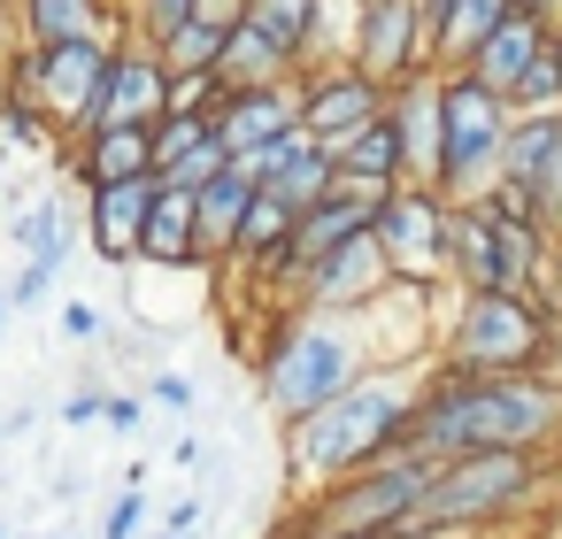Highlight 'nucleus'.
<instances>
[{
	"instance_id": "f257e3e1",
	"label": "nucleus",
	"mask_w": 562,
	"mask_h": 539,
	"mask_svg": "<svg viewBox=\"0 0 562 539\" xmlns=\"http://www.w3.org/2000/svg\"><path fill=\"white\" fill-rule=\"evenodd\" d=\"M408 447L424 454H562V385L539 370H431Z\"/></svg>"
},
{
	"instance_id": "f03ea898",
	"label": "nucleus",
	"mask_w": 562,
	"mask_h": 539,
	"mask_svg": "<svg viewBox=\"0 0 562 539\" xmlns=\"http://www.w3.org/2000/svg\"><path fill=\"white\" fill-rule=\"evenodd\" d=\"M424 378H431V362H378L339 401H324L316 416L285 424V470H293V485L316 493L331 478H355V470L401 454L408 424H416V401H424Z\"/></svg>"
},
{
	"instance_id": "7ed1b4c3",
	"label": "nucleus",
	"mask_w": 562,
	"mask_h": 539,
	"mask_svg": "<svg viewBox=\"0 0 562 539\" xmlns=\"http://www.w3.org/2000/svg\"><path fill=\"white\" fill-rule=\"evenodd\" d=\"M362 370H378V347H370V332H362L355 308H301L293 301L285 316H270L262 355H255V385H262V408L278 424L316 416Z\"/></svg>"
},
{
	"instance_id": "20e7f679",
	"label": "nucleus",
	"mask_w": 562,
	"mask_h": 539,
	"mask_svg": "<svg viewBox=\"0 0 562 539\" xmlns=\"http://www.w3.org/2000/svg\"><path fill=\"white\" fill-rule=\"evenodd\" d=\"M554 478V454H447L431 493H424V516L408 524V539H470V531H493L524 508H539Z\"/></svg>"
},
{
	"instance_id": "39448f33",
	"label": "nucleus",
	"mask_w": 562,
	"mask_h": 539,
	"mask_svg": "<svg viewBox=\"0 0 562 539\" xmlns=\"http://www.w3.org/2000/svg\"><path fill=\"white\" fill-rule=\"evenodd\" d=\"M547 293H462L431 332V370H539L554 339Z\"/></svg>"
},
{
	"instance_id": "423d86ee",
	"label": "nucleus",
	"mask_w": 562,
	"mask_h": 539,
	"mask_svg": "<svg viewBox=\"0 0 562 539\" xmlns=\"http://www.w3.org/2000/svg\"><path fill=\"white\" fill-rule=\"evenodd\" d=\"M431 478H439V454L401 447V454H385V462H370V470H355V478L316 485V493L301 501V516H293V531H285V539H331V531H408V524L424 516Z\"/></svg>"
},
{
	"instance_id": "0eeeda50",
	"label": "nucleus",
	"mask_w": 562,
	"mask_h": 539,
	"mask_svg": "<svg viewBox=\"0 0 562 539\" xmlns=\"http://www.w3.org/2000/svg\"><path fill=\"white\" fill-rule=\"evenodd\" d=\"M508 132H516V109L493 86H477L470 70H439V193L454 209L493 201Z\"/></svg>"
},
{
	"instance_id": "6e6552de",
	"label": "nucleus",
	"mask_w": 562,
	"mask_h": 539,
	"mask_svg": "<svg viewBox=\"0 0 562 539\" xmlns=\"http://www.w3.org/2000/svg\"><path fill=\"white\" fill-rule=\"evenodd\" d=\"M554 232L501 201H462L454 209V247H447V285L462 293H539Z\"/></svg>"
},
{
	"instance_id": "1a4fd4ad",
	"label": "nucleus",
	"mask_w": 562,
	"mask_h": 539,
	"mask_svg": "<svg viewBox=\"0 0 562 539\" xmlns=\"http://www.w3.org/2000/svg\"><path fill=\"white\" fill-rule=\"evenodd\" d=\"M109 47H116V40H47V47L16 40V47H9V93L40 101L63 139H86V132L101 124Z\"/></svg>"
},
{
	"instance_id": "9d476101",
	"label": "nucleus",
	"mask_w": 562,
	"mask_h": 539,
	"mask_svg": "<svg viewBox=\"0 0 562 539\" xmlns=\"http://www.w3.org/2000/svg\"><path fill=\"white\" fill-rule=\"evenodd\" d=\"M378 255L393 278H416V285H439L447 278V247H454V201L439 186H393L378 201Z\"/></svg>"
},
{
	"instance_id": "9b49d317",
	"label": "nucleus",
	"mask_w": 562,
	"mask_h": 539,
	"mask_svg": "<svg viewBox=\"0 0 562 539\" xmlns=\"http://www.w3.org/2000/svg\"><path fill=\"white\" fill-rule=\"evenodd\" d=\"M493 201H501V209H516V216H531L539 232H562V109L516 116Z\"/></svg>"
},
{
	"instance_id": "f8f14e48",
	"label": "nucleus",
	"mask_w": 562,
	"mask_h": 539,
	"mask_svg": "<svg viewBox=\"0 0 562 539\" xmlns=\"http://www.w3.org/2000/svg\"><path fill=\"white\" fill-rule=\"evenodd\" d=\"M355 70H370L378 86H408L431 70V24L424 0H362L355 24Z\"/></svg>"
},
{
	"instance_id": "ddd939ff",
	"label": "nucleus",
	"mask_w": 562,
	"mask_h": 539,
	"mask_svg": "<svg viewBox=\"0 0 562 539\" xmlns=\"http://www.w3.org/2000/svg\"><path fill=\"white\" fill-rule=\"evenodd\" d=\"M293 101H301V132L324 139V147H339L347 132H362L370 116H385L393 86H378V78L355 70V63H331V70H301V78H293Z\"/></svg>"
},
{
	"instance_id": "4468645a",
	"label": "nucleus",
	"mask_w": 562,
	"mask_h": 539,
	"mask_svg": "<svg viewBox=\"0 0 562 539\" xmlns=\"http://www.w3.org/2000/svg\"><path fill=\"white\" fill-rule=\"evenodd\" d=\"M170 116V70H162V55L139 40V32H124L116 47H109V78H101V124H162ZM93 124V132H101Z\"/></svg>"
},
{
	"instance_id": "2eb2a0df",
	"label": "nucleus",
	"mask_w": 562,
	"mask_h": 539,
	"mask_svg": "<svg viewBox=\"0 0 562 539\" xmlns=\"http://www.w3.org/2000/svg\"><path fill=\"white\" fill-rule=\"evenodd\" d=\"M162 201V178H124V186H86V239H93V262L109 270H132L139 262V232Z\"/></svg>"
},
{
	"instance_id": "dca6fc26",
	"label": "nucleus",
	"mask_w": 562,
	"mask_h": 539,
	"mask_svg": "<svg viewBox=\"0 0 562 539\" xmlns=\"http://www.w3.org/2000/svg\"><path fill=\"white\" fill-rule=\"evenodd\" d=\"M385 285H393V270H385V255H378V232H362V239H347L339 255L293 270L285 293H293L301 308H362V301H378Z\"/></svg>"
},
{
	"instance_id": "f3484780",
	"label": "nucleus",
	"mask_w": 562,
	"mask_h": 539,
	"mask_svg": "<svg viewBox=\"0 0 562 539\" xmlns=\"http://www.w3.org/2000/svg\"><path fill=\"white\" fill-rule=\"evenodd\" d=\"M293 132H301L293 86H239V93H224V109H216V139H224L232 162H255V155H270L278 139H293Z\"/></svg>"
},
{
	"instance_id": "a211bd4d",
	"label": "nucleus",
	"mask_w": 562,
	"mask_h": 539,
	"mask_svg": "<svg viewBox=\"0 0 562 539\" xmlns=\"http://www.w3.org/2000/svg\"><path fill=\"white\" fill-rule=\"evenodd\" d=\"M270 201H285L293 216H308L324 193H331V178H339V162H331V147L324 139H308V132H293V139H278L270 155H255V162H239Z\"/></svg>"
},
{
	"instance_id": "6ab92c4d",
	"label": "nucleus",
	"mask_w": 562,
	"mask_h": 539,
	"mask_svg": "<svg viewBox=\"0 0 562 539\" xmlns=\"http://www.w3.org/2000/svg\"><path fill=\"white\" fill-rule=\"evenodd\" d=\"M224 162L232 155L216 139V116H162L155 124V178H162V193H201Z\"/></svg>"
},
{
	"instance_id": "aec40b11",
	"label": "nucleus",
	"mask_w": 562,
	"mask_h": 539,
	"mask_svg": "<svg viewBox=\"0 0 562 539\" xmlns=\"http://www.w3.org/2000/svg\"><path fill=\"white\" fill-rule=\"evenodd\" d=\"M547 47H554V24H547V16H524V9H508V16H501V32H493L462 70L508 101V93L524 86V70H539V63H547Z\"/></svg>"
},
{
	"instance_id": "412c9836",
	"label": "nucleus",
	"mask_w": 562,
	"mask_h": 539,
	"mask_svg": "<svg viewBox=\"0 0 562 539\" xmlns=\"http://www.w3.org/2000/svg\"><path fill=\"white\" fill-rule=\"evenodd\" d=\"M63 162H70L78 186H124V178H147V170H155V124H101V132L70 139Z\"/></svg>"
},
{
	"instance_id": "4be33fe9",
	"label": "nucleus",
	"mask_w": 562,
	"mask_h": 539,
	"mask_svg": "<svg viewBox=\"0 0 562 539\" xmlns=\"http://www.w3.org/2000/svg\"><path fill=\"white\" fill-rule=\"evenodd\" d=\"M132 9L124 0H16V40H124Z\"/></svg>"
},
{
	"instance_id": "5701e85b",
	"label": "nucleus",
	"mask_w": 562,
	"mask_h": 539,
	"mask_svg": "<svg viewBox=\"0 0 562 539\" xmlns=\"http://www.w3.org/2000/svg\"><path fill=\"white\" fill-rule=\"evenodd\" d=\"M393 124H401V147H408V186H439V70L393 86Z\"/></svg>"
},
{
	"instance_id": "b1692460",
	"label": "nucleus",
	"mask_w": 562,
	"mask_h": 539,
	"mask_svg": "<svg viewBox=\"0 0 562 539\" xmlns=\"http://www.w3.org/2000/svg\"><path fill=\"white\" fill-rule=\"evenodd\" d=\"M216 78H224L232 93H239V86H293V78H301V55H293L285 40H270V32L247 16V24L224 40V63H216Z\"/></svg>"
},
{
	"instance_id": "393cba45",
	"label": "nucleus",
	"mask_w": 562,
	"mask_h": 539,
	"mask_svg": "<svg viewBox=\"0 0 562 539\" xmlns=\"http://www.w3.org/2000/svg\"><path fill=\"white\" fill-rule=\"evenodd\" d=\"M508 9H516V0H447V9L431 16V70H462L501 32Z\"/></svg>"
},
{
	"instance_id": "a878e982",
	"label": "nucleus",
	"mask_w": 562,
	"mask_h": 539,
	"mask_svg": "<svg viewBox=\"0 0 562 539\" xmlns=\"http://www.w3.org/2000/svg\"><path fill=\"white\" fill-rule=\"evenodd\" d=\"M331 162H339L347 178H370V186H408V147H401L393 109H385V116H370L362 132H347V139L331 147Z\"/></svg>"
},
{
	"instance_id": "bb28decb",
	"label": "nucleus",
	"mask_w": 562,
	"mask_h": 539,
	"mask_svg": "<svg viewBox=\"0 0 562 539\" xmlns=\"http://www.w3.org/2000/svg\"><path fill=\"white\" fill-rule=\"evenodd\" d=\"M247 201H255V178H247L239 162H224V170L193 193V224H201V255H209V262H224V255H232V232H239Z\"/></svg>"
},
{
	"instance_id": "cd10ccee",
	"label": "nucleus",
	"mask_w": 562,
	"mask_h": 539,
	"mask_svg": "<svg viewBox=\"0 0 562 539\" xmlns=\"http://www.w3.org/2000/svg\"><path fill=\"white\" fill-rule=\"evenodd\" d=\"M139 262H155V270H201L209 262L201 255V224H193V193H162L155 201V216L139 232Z\"/></svg>"
},
{
	"instance_id": "c85d7f7f",
	"label": "nucleus",
	"mask_w": 562,
	"mask_h": 539,
	"mask_svg": "<svg viewBox=\"0 0 562 539\" xmlns=\"http://www.w3.org/2000/svg\"><path fill=\"white\" fill-rule=\"evenodd\" d=\"M224 40H232V32H216V24H201V16H186L155 55H162V70H170V78H193V70H216V63H224Z\"/></svg>"
},
{
	"instance_id": "c756f323",
	"label": "nucleus",
	"mask_w": 562,
	"mask_h": 539,
	"mask_svg": "<svg viewBox=\"0 0 562 539\" xmlns=\"http://www.w3.org/2000/svg\"><path fill=\"white\" fill-rule=\"evenodd\" d=\"M0 139H9V147H24V155H47V147H55V116H47L40 101L9 93V101H0Z\"/></svg>"
},
{
	"instance_id": "7c9ffc66",
	"label": "nucleus",
	"mask_w": 562,
	"mask_h": 539,
	"mask_svg": "<svg viewBox=\"0 0 562 539\" xmlns=\"http://www.w3.org/2000/svg\"><path fill=\"white\" fill-rule=\"evenodd\" d=\"M270 40H285L293 55H308V32H316V0H255L247 9Z\"/></svg>"
},
{
	"instance_id": "2f4dec72",
	"label": "nucleus",
	"mask_w": 562,
	"mask_h": 539,
	"mask_svg": "<svg viewBox=\"0 0 562 539\" xmlns=\"http://www.w3.org/2000/svg\"><path fill=\"white\" fill-rule=\"evenodd\" d=\"M63 262H70V247H47V255H24V270L9 278V308H40V301L55 293V278H63Z\"/></svg>"
},
{
	"instance_id": "473e14b6",
	"label": "nucleus",
	"mask_w": 562,
	"mask_h": 539,
	"mask_svg": "<svg viewBox=\"0 0 562 539\" xmlns=\"http://www.w3.org/2000/svg\"><path fill=\"white\" fill-rule=\"evenodd\" d=\"M9 247H24V255L70 247V239H63V209H55V201H40V209H24V216H9Z\"/></svg>"
},
{
	"instance_id": "72a5a7b5",
	"label": "nucleus",
	"mask_w": 562,
	"mask_h": 539,
	"mask_svg": "<svg viewBox=\"0 0 562 539\" xmlns=\"http://www.w3.org/2000/svg\"><path fill=\"white\" fill-rule=\"evenodd\" d=\"M224 78L216 70H193V78H170V116H216L224 109Z\"/></svg>"
},
{
	"instance_id": "f704fd0d",
	"label": "nucleus",
	"mask_w": 562,
	"mask_h": 539,
	"mask_svg": "<svg viewBox=\"0 0 562 539\" xmlns=\"http://www.w3.org/2000/svg\"><path fill=\"white\" fill-rule=\"evenodd\" d=\"M124 9H132V32H139L147 47H162V40L193 16V0H124Z\"/></svg>"
},
{
	"instance_id": "c9c22d12",
	"label": "nucleus",
	"mask_w": 562,
	"mask_h": 539,
	"mask_svg": "<svg viewBox=\"0 0 562 539\" xmlns=\"http://www.w3.org/2000/svg\"><path fill=\"white\" fill-rule=\"evenodd\" d=\"M139 531H147V493L124 485V493L109 501V516H101V539H139Z\"/></svg>"
},
{
	"instance_id": "e433bc0d",
	"label": "nucleus",
	"mask_w": 562,
	"mask_h": 539,
	"mask_svg": "<svg viewBox=\"0 0 562 539\" xmlns=\"http://www.w3.org/2000/svg\"><path fill=\"white\" fill-rule=\"evenodd\" d=\"M55 332H63L70 347H93V339H101V308H93V301H63V308H55Z\"/></svg>"
},
{
	"instance_id": "4c0bfd02",
	"label": "nucleus",
	"mask_w": 562,
	"mask_h": 539,
	"mask_svg": "<svg viewBox=\"0 0 562 539\" xmlns=\"http://www.w3.org/2000/svg\"><path fill=\"white\" fill-rule=\"evenodd\" d=\"M147 401H162V408H193V378H186V370H155V378H147Z\"/></svg>"
},
{
	"instance_id": "58836bf2",
	"label": "nucleus",
	"mask_w": 562,
	"mask_h": 539,
	"mask_svg": "<svg viewBox=\"0 0 562 539\" xmlns=\"http://www.w3.org/2000/svg\"><path fill=\"white\" fill-rule=\"evenodd\" d=\"M101 408H109V393H101V385H78V393L63 401V424H101Z\"/></svg>"
},
{
	"instance_id": "ea45409f",
	"label": "nucleus",
	"mask_w": 562,
	"mask_h": 539,
	"mask_svg": "<svg viewBox=\"0 0 562 539\" xmlns=\"http://www.w3.org/2000/svg\"><path fill=\"white\" fill-rule=\"evenodd\" d=\"M139 408H147L139 393H109V408H101V424H109V431H139Z\"/></svg>"
},
{
	"instance_id": "a19ab883",
	"label": "nucleus",
	"mask_w": 562,
	"mask_h": 539,
	"mask_svg": "<svg viewBox=\"0 0 562 539\" xmlns=\"http://www.w3.org/2000/svg\"><path fill=\"white\" fill-rule=\"evenodd\" d=\"M201 524H209V508H201V501H178V508L162 516V531H178V539H193Z\"/></svg>"
},
{
	"instance_id": "79ce46f5",
	"label": "nucleus",
	"mask_w": 562,
	"mask_h": 539,
	"mask_svg": "<svg viewBox=\"0 0 562 539\" xmlns=\"http://www.w3.org/2000/svg\"><path fill=\"white\" fill-rule=\"evenodd\" d=\"M539 293H547V308L562 316V232H554V247H547V278H539Z\"/></svg>"
},
{
	"instance_id": "37998d69",
	"label": "nucleus",
	"mask_w": 562,
	"mask_h": 539,
	"mask_svg": "<svg viewBox=\"0 0 562 539\" xmlns=\"http://www.w3.org/2000/svg\"><path fill=\"white\" fill-rule=\"evenodd\" d=\"M170 462H178V470H201V462H209V447H201V439H178V447H170Z\"/></svg>"
},
{
	"instance_id": "c03bdc74",
	"label": "nucleus",
	"mask_w": 562,
	"mask_h": 539,
	"mask_svg": "<svg viewBox=\"0 0 562 539\" xmlns=\"http://www.w3.org/2000/svg\"><path fill=\"white\" fill-rule=\"evenodd\" d=\"M516 9H524V16H547V24H554V16H562V0H516Z\"/></svg>"
},
{
	"instance_id": "a18cd8bd",
	"label": "nucleus",
	"mask_w": 562,
	"mask_h": 539,
	"mask_svg": "<svg viewBox=\"0 0 562 539\" xmlns=\"http://www.w3.org/2000/svg\"><path fill=\"white\" fill-rule=\"evenodd\" d=\"M331 539H408V531H331Z\"/></svg>"
},
{
	"instance_id": "49530a36",
	"label": "nucleus",
	"mask_w": 562,
	"mask_h": 539,
	"mask_svg": "<svg viewBox=\"0 0 562 539\" xmlns=\"http://www.w3.org/2000/svg\"><path fill=\"white\" fill-rule=\"evenodd\" d=\"M0 101H9V47H0Z\"/></svg>"
},
{
	"instance_id": "de8ad7c7",
	"label": "nucleus",
	"mask_w": 562,
	"mask_h": 539,
	"mask_svg": "<svg viewBox=\"0 0 562 539\" xmlns=\"http://www.w3.org/2000/svg\"><path fill=\"white\" fill-rule=\"evenodd\" d=\"M9 24H16V0H0V32H9Z\"/></svg>"
},
{
	"instance_id": "09e8293b",
	"label": "nucleus",
	"mask_w": 562,
	"mask_h": 539,
	"mask_svg": "<svg viewBox=\"0 0 562 539\" xmlns=\"http://www.w3.org/2000/svg\"><path fill=\"white\" fill-rule=\"evenodd\" d=\"M554 70H562V16H554Z\"/></svg>"
},
{
	"instance_id": "8fccbe9b",
	"label": "nucleus",
	"mask_w": 562,
	"mask_h": 539,
	"mask_svg": "<svg viewBox=\"0 0 562 539\" xmlns=\"http://www.w3.org/2000/svg\"><path fill=\"white\" fill-rule=\"evenodd\" d=\"M9 316H16V308H9V293H0V324H9Z\"/></svg>"
},
{
	"instance_id": "3c124183",
	"label": "nucleus",
	"mask_w": 562,
	"mask_h": 539,
	"mask_svg": "<svg viewBox=\"0 0 562 539\" xmlns=\"http://www.w3.org/2000/svg\"><path fill=\"white\" fill-rule=\"evenodd\" d=\"M155 539H178V531H155Z\"/></svg>"
},
{
	"instance_id": "603ef678",
	"label": "nucleus",
	"mask_w": 562,
	"mask_h": 539,
	"mask_svg": "<svg viewBox=\"0 0 562 539\" xmlns=\"http://www.w3.org/2000/svg\"><path fill=\"white\" fill-rule=\"evenodd\" d=\"M0 539H9V524H0Z\"/></svg>"
},
{
	"instance_id": "864d4df0",
	"label": "nucleus",
	"mask_w": 562,
	"mask_h": 539,
	"mask_svg": "<svg viewBox=\"0 0 562 539\" xmlns=\"http://www.w3.org/2000/svg\"><path fill=\"white\" fill-rule=\"evenodd\" d=\"M55 539H63V531H55Z\"/></svg>"
}]
</instances>
